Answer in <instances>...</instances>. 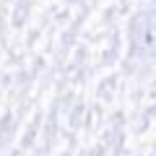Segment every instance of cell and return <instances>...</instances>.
<instances>
[{
	"label": "cell",
	"instance_id": "7a4b0ae2",
	"mask_svg": "<svg viewBox=\"0 0 156 156\" xmlns=\"http://www.w3.org/2000/svg\"><path fill=\"white\" fill-rule=\"evenodd\" d=\"M81 156H91V154H81Z\"/></svg>",
	"mask_w": 156,
	"mask_h": 156
},
{
	"label": "cell",
	"instance_id": "6da1fadb",
	"mask_svg": "<svg viewBox=\"0 0 156 156\" xmlns=\"http://www.w3.org/2000/svg\"><path fill=\"white\" fill-rule=\"evenodd\" d=\"M133 31H135V44L143 52L154 50V13H143V16L135 21Z\"/></svg>",
	"mask_w": 156,
	"mask_h": 156
}]
</instances>
